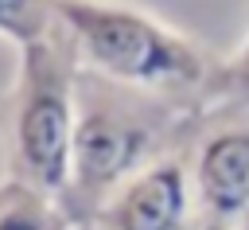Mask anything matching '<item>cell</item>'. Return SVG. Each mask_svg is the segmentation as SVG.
<instances>
[{"mask_svg":"<svg viewBox=\"0 0 249 230\" xmlns=\"http://www.w3.org/2000/svg\"><path fill=\"white\" fill-rule=\"evenodd\" d=\"M195 105L156 97L132 86H117L89 70L78 74V125L70 183L62 191L66 214L86 230L105 199L140 168L179 148L187 113Z\"/></svg>","mask_w":249,"mask_h":230,"instance_id":"6da1fadb","label":"cell"},{"mask_svg":"<svg viewBox=\"0 0 249 230\" xmlns=\"http://www.w3.org/2000/svg\"><path fill=\"white\" fill-rule=\"evenodd\" d=\"M58 27L82 70L195 109L218 62L183 31L121 0H58Z\"/></svg>","mask_w":249,"mask_h":230,"instance_id":"7a4b0ae2","label":"cell"},{"mask_svg":"<svg viewBox=\"0 0 249 230\" xmlns=\"http://www.w3.org/2000/svg\"><path fill=\"white\" fill-rule=\"evenodd\" d=\"M78 51L62 27L19 51L16 82L4 105V168L8 179L62 199L70 183L78 125Z\"/></svg>","mask_w":249,"mask_h":230,"instance_id":"3957f363","label":"cell"},{"mask_svg":"<svg viewBox=\"0 0 249 230\" xmlns=\"http://www.w3.org/2000/svg\"><path fill=\"white\" fill-rule=\"evenodd\" d=\"M191 187L202 230H233L249 222V109L222 113L187 148Z\"/></svg>","mask_w":249,"mask_h":230,"instance_id":"277c9868","label":"cell"},{"mask_svg":"<svg viewBox=\"0 0 249 230\" xmlns=\"http://www.w3.org/2000/svg\"><path fill=\"white\" fill-rule=\"evenodd\" d=\"M86 230H202L187 152L171 148L128 175Z\"/></svg>","mask_w":249,"mask_h":230,"instance_id":"5b68a950","label":"cell"},{"mask_svg":"<svg viewBox=\"0 0 249 230\" xmlns=\"http://www.w3.org/2000/svg\"><path fill=\"white\" fill-rule=\"evenodd\" d=\"M0 230H78V222L62 199L19 179H0Z\"/></svg>","mask_w":249,"mask_h":230,"instance_id":"8992f818","label":"cell"},{"mask_svg":"<svg viewBox=\"0 0 249 230\" xmlns=\"http://www.w3.org/2000/svg\"><path fill=\"white\" fill-rule=\"evenodd\" d=\"M198 109L202 113H241L249 109V35L241 39V47L226 58L214 62L210 70V82L198 97Z\"/></svg>","mask_w":249,"mask_h":230,"instance_id":"52a82bcc","label":"cell"},{"mask_svg":"<svg viewBox=\"0 0 249 230\" xmlns=\"http://www.w3.org/2000/svg\"><path fill=\"white\" fill-rule=\"evenodd\" d=\"M58 27V0H0V35L19 51Z\"/></svg>","mask_w":249,"mask_h":230,"instance_id":"ba28073f","label":"cell"},{"mask_svg":"<svg viewBox=\"0 0 249 230\" xmlns=\"http://www.w3.org/2000/svg\"><path fill=\"white\" fill-rule=\"evenodd\" d=\"M233 230H249V222H241V226H233Z\"/></svg>","mask_w":249,"mask_h":230,"instance_id":"9c48e42d","label":"cell"}]
</instances>
